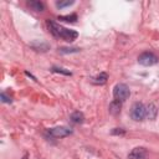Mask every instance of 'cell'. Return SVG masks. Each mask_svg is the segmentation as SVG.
Returning a JSON list of instances; mask_svg holds the SVG:
<instances>
[{"instance_id":"6da1fadb","label":"cell","mask_w":159,"mask_h":159,"mask_svg":"<svg viewBox=\"0 0 159 159\" xmlns=\"http://www.w3.org/2000/svg\"><path fill=\"white\" fill-rule=\"evenodd\" d=\"M47 26H48L51 34H52L55 37L62 39V40H65V41H67V42H72V41H75V40L78 37L77 31L66 29V27H63V26L56 24L55 21L48 20V21H47Z\"/></svg>"},{"instance_id":"ac0fdd59","label":"cell","mask_w":159,"mask_h":159,"mask_svg":"<svg viewBox=\"0 0 159 159\" xmlns=\"http://www.w3.org/2000/svg\"><path fill=\"white\" fill-rule=\"evenodd\" d=\"M22 159H27V155H25V157H24V158H22Z\"/></svg>"},{"instance_id":"e0dca14e","label":"cell","mask_w":159,"mask_h":159,"mask_svg":"<svg viewBox=\"0 0 159 159\" xmlns=\"http://www.w3.org/2000/svg\"><path fill=\"white\" fill-rule=\"evenodd\" d=\"M0 97H1V101H2L4 103H11V98H10V97H7L5 93H1V96H0Z\"/></svg>"},{"instance_id":"9a60e30c","label":"cell","mask_w":159,"mask_h":159,"mask_svg":"<svg viewBox=\"0 0 159 159\" xmlns=\"http://www.w3.org/2000/svg\"><path fill=\"white\" fill-rule=\"evenodd\" d=\"M111 133H112L113 135H123V134L125 133V130H124L123 128H114Z\"/></svg>"},{"instance_id":"ba28073f","label":"cell","mask_w":159,"mask_h":159,"mask_svg":"<svg viewBox=\"0 0 159 159\" xmlns=\"http://www.w3.org/2000/svg\"><path fill=\"white\" fill-rule=\"evenodd\" d=\"M120 108H122V103H120V101L114 99V101H112L111 104H109V113L113 114V116H117V114L120 113Z\"/></svg>"},{"instance_id":"4fadbf2b","label":"cell","mask_w":159,"mask_h":159,"mask_svg":"<svg viewBox=\"0 0 159 159\" xmlns=\"http://www.w3.org/2000/svg\"><path fill=\"white\" fill-rule=\"evenodd\" d=\"M72 4H75V1L73 0H67V1H57L56 2V6L57 7H60V9H62V7H65V6H70V5H72Z\"/></svg>"},{"instance_id":"2e32d148","label":"cell","mask_w":159,"mask_h":159,"mask_svg":"<svg viewBox=\"0 0 159 159\" xmlns=\"http://www.w3.org/2000/svg\"><path fill=\"white\" fill-rule=\"evenodd\" d=\"M77 51H78V48H65V47L60 48V52H62V53H67V52H77Z\"/></svg>"},{"instance_id":"7c38bea8","label":"cell","mask_w":159,"mask_h":159,"mask_svg":"<svg viewBox=\"0 0 159 159\" xmlns=\"http://www.w3.org/2000/svg\"><path fill=\"white\" fill-rule=\"evenodd\" d=\"M58 20H62V21H66V22H76V20H77V15H76V14H71V15L58 16Z\"/></svg>"},{"instance_id":"30bf717a","label":"cell","mask_w":159,"mask_h":159,"mask_svg":"<svg viewBox=\"0 0 159 159\" xmlns=\"http://www.w3.org/2000/svg\"><path fill=\"white\" fill-rule=\"evenodd\" d=\"M27 6L29 7H31L32 10H35V11H42L43 10V4L41 2V1H34V0H31V1H27Z\"/></svg>"},{"instance_id":"8fae6325","label":"cell","mask_w":159,"mask_h":159,"mask_svg":"<svg viewBox=\"0 0 159 159\" xmlns=\"http://www.w3.org/2000/svg\"><path fill=\"white\" fill-rule=\"evenodd\" d=\"M71 120L73 122V123H76V124H81V123H83V120H84V117H83V114L81 113V112H73L72 114H71Z\"/></svg>"},{"instance_id":"8992f818","label":"cell","mask_w":159,"mask_h":159,"mask_svg":"<svg viewBox=\"0 0 159 159\" xmlns=\"http://www.w3.org/2000/svg\"><path fill=\"white\" fill-rule=\"evenodd\" d=\"M147 149L143 147H137L134 148L129 154L128 159H147Z\"/></svg>"},{"instance_id":"52a82bcc","label":"cell","mask_w":159,"mask_h":159,"mask_svg":"<svg viewBox=\"0 0 159 159\" xmlns=\"http://www.w3.org/2000/svg\"><path fill=\"white\" fill-rule=\"evenodd\" d=\"M157 114H158V109H157L154 103H149L148 106H145V118H148L150 120H154Z\"/></svg>"},{"instance_id":"5b68a950","label":"cell","mask_w":159,"mask_h":159,"mask_svg":"<svg viewBox=\"0 0 159 159\" xmlns=\"http://www.w3.org/2000/svg\"><path fill=\"white\" fill-rule=\"evenodd\" d=\"M47 134L53 138H63L71 134V129L67 127H55L47 130Z\"/></svg>"},{"instance_id":"5bb4252c","label":"cell","mask_w":159,"mask_h":159,"mask_svg":"<svg viewBox=\"0 0 159 159\" xmlns=\"http://www.w3.org/2000/svg\"><path fill=\"white\" fill-rule=\"evenodd\" d=\"M51 71H52V72H58V73H63V75H66V76H71V72H70V71H66L65 68L52 67V68H51Z\"/></svg>"},{"instance_id":"3957f363","label":"cell","mask_w":159,"mask_h":159,"mask_svg":"<svg viewBox=\"0 0 159 159\" xmlns=\"http://www.w3.org/2000/svg\"><path fill=\"white\" fill-rule=\"evenodd\" d=\"M129 88H128V86L127 84H124V83H118V84H116V87H114V89H113V96H114V98L116 99H118V101H125L128 97H129Z\"/></svg>"},{"instance_id":"9c48e42d","label":"cell","mask_w":159,"mask_h":159,"mask_svg":"<svg viewBox=\"0 0 159 159\" xmlns=\"http://www.w3.org/2000/svg\"><path fill=\"white\" fill-rule=\"evenodd\" d=\"M107 80H108L107 73H106V72H101L99 75H97L96 77L92 78V82L96 83V84H104V83L107 82Z\"/></svg>"},{"instance_id":"7a4b0ae2","label":"cell","mask_w":159,"mask_h":159,"mask_svg":"<svg viewBox=\"0 0 159 159\" xmlns=\"http://www.w3.org/2000/svg\"><path fill=\"white\" fill-rule=\"evenodd\" d=\"M130 117L133 120H137V122L143 120L145 118V106L139 102L134 103L130 108Z\"/></svg>"},{"instance_id":"277c9868","label":"cell","mask_w":159,"mask_h":159,"mask_svg":"<svg viewBox=\"0 0 159 159\" xmlns=\"http://www.w3.org/2000/svg\"><path fill=\"white\" fill-rule=\"evenodd\" d=\"M158 57L153 53V52H143L142 55H139L138 57V62L143 66H153L155 63H158Z\"/></svg>"}]
</instances>
